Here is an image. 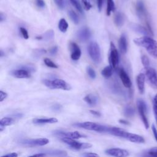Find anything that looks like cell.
Wrapping results in <instances>:
<instances>
[{"label": "cell", "mask_w": 157, "mask_h": 157, "mask_svg": "<svg viewBox=\"0 0 157 157\" xmlns=\"http://www.w3.org/2000/svg\"><path fill=\"white\" fill-rule=\"evenodd\" d=\"M134 42L138 46L144 47L153 58L157 59V41L148 36H144L134 39Z\"/></svg>", "instance_id": "6da1fadb"}, {"label": "cell", "mask_w": 157, "mask_h": 157, "mask_svg": "<svg viewBox=\"0 0 157 157\" xmlns=\"http://www.w3.org/2000/svg\"><path fill=\"white\" fill-rule=\"evenodd\" d=\"M43 83L47 87L50 89H60L63 90H70L71 89L70 85L62 79H45L43 80Z\"/></svg>", "instance_id": "7a4b0ae2"}, {"label": "cell", "mask_w": 157, "mask_h": 157, "mask_svg": "<svg viewBox=\"0 0 157 157\" xmlns=\"http://www.w3.org/2000/svg\"><path fill=\"white\" fill-rule=\"evenodd\" d=\"M73 126L77 128H80L90 130V131H94L98 132H105L107 128V126H106L102 125L94 122H90V121L76 123L73 124Z\"/></svg>", "instance_id": "3957f363"}, {"label": "cell", "mask_w": 157, "mask_h": 157, "mask_svg": "<svg viewBox=\"0 0 157 157\" xmlns=\"http://www.w3.org/2000/svg\"><path fill=\"white\" fill-rule=\"evenodd\" d=\"M88 52L91 59L96 63L101 61V53L99 45L96 42H91L88 46Z\"/></svg>", "instance_id": "277c9868"}, {"label": "cell", "mask_w": 157, "mask_h": 157, "mask_svg": "<svg viewBox=\"0 0 157 157\" xmlns=\"http://www.w3.org/2000/svg\"><path fill=\"white\" fill-rule=\"evenodd\" d=\"M61 140L68 145L71 148L74 150H82V149H87L92 147V145L89 143H81L69 137H61Z\"/></svg>", "instance_id": "5b68a950"}, {"label": "cell", "mask_w": 157, "mask_h": 157, "mask_svg": "<svg viewBox=\"0 0 157 157\" xmlns=\"http://www.w3.org/2000/svg\"><path fill=\"white\" fill-rule=\"evenodd\" d=\"M137 106L139 114L146 129L149 128V123L147 117V105L142 99H138L137 101Z\"/></svg>", "instance_id": "8992f818"}, {"label": "cell", "mask_w": 157, "mask_h": 157, "mask_svg": "<svg viewBox=\"0 0 157 157\" xmlns=\"http://www.w3.org/2000/svg\"><path fill=\"white\" fill-rule=\"evenodd\" d=\"M49 140L47 138H39L35 139H22L20 144L25 147H33L36 146H44L47 145Z\"/></svg>", "instance_id": "52a82bcc"}, {"label": "cell", "mask_w": 157, "mask_h": 157, "mask_svg": "<svg viewBox=\"0 0 157 157\" xmlns=\"http://www.w3.org/2000/svg\"><path fill=\"white\" fill-rule=\"evenodd\" d=\"M145 77L148 83L154 88L157 89V72L151 67L145 69Z\"/></svg>", "instance_id": "ba28073f"}, {"label": "cell", "mask_w": 157, "mask_h": 157, "mask_svg": "<svg viewBox=\"0 0 157 157\" xmlns=\"http://www.w3.org/2000/svg\"><path fill=\"white\" fill-rule=\"evenodd\" d=\"M54 134L56 136H59L61 137H69L73 139H78L80 138L86 137L85 135L82 134L78 131L66 132L62 131H54Z\"/></svg>", "instance_id": "9c48e42d"}, {"label": "cell", "mask_w": 157, "mask_h": 157, "mask_svg": "<svg viewBox=\"0 0 157 157\" xmlns=\"http://www.w3.org/2000/svg\"><path fill=\"white\" fill-rule=\"evenodd\" d=\"M109 61L110 66L113 68H115L119 61V56L117 48L115 47L113 43L110 44V53L109 56Z\"/></svg>", "instance_id": "30bf717a"}, {"label": "cell", "mask_w": 157, "mask_h": 157, "mask_svg": "<svg viewBox=\"0 0 157 157\" xmlns=\"http://www.w3.org/2000/svg\"><path fill=\"white\" fill-rule=\"evenodd\" d=\"M105 154L113 157H127L129 156V152L124 149L113 148H109L105 151Z\"/></svg>", "instance_id": "8fae6325"}, {"label": "cell", "mask_w": 157, "mask_h": 157, "mask_svg": "<svg viewBox=\"0 0 157 157\" xmlns=\"http://www.w3.org/2000/svg\"><path fill=\"white\" fill-rule=\"evenodd\" d=\"M122 138L126 139L128 140L129 141L134 143H138V144H142L145 142L144 138L138 134L130 133L126 131H124V132L123 134Z\"/></svg>", "instance_id": "7c38bea8"}, {"label": "cell", "mask_w": 157, "mask_h": 157, "mask_svg": "<svg viewBox=\"0 0 157 157\" xmlns=\"http://www.w3.org/2000/svg\"><path fill=\"white\" fill-rule=\"evenodd\" d=\"M91 31L90 29L87 27H83L79 29L77 33V37L78 40L81 42L87 41L91 37Z\"/></svg>", "instance_id": "4fadbf2b"}, {"label": "cell", "mask_w": 157, "mask_h": 157, "mask_svg": "<svg viewBox=\"0 0 157 157\" xmlns=\"http://www.w3.org/2000/svg\"><path fill=\"white\" fill-rule=\"evenodd\" d=\"M11 75L18 78H28L30 77L29 71L25 69H19L12 71L10 72Z\"/></svg>", "instance_id": "5bb4252c"}, {"label": "cell", "mask_w": 157, "mask_h": 157, "mask_svg": "<svg viewBox=\"0 0 157 157\" xmlns=\"http://www.w3.org/2000/svg\"><path fill=\"white\" fill-rule=\"evenodd\" d=\"M70 48L71 51V58L73 60H78L81 56V50L77 44L71 42L70 44Z\"/></svg>", "instance_id": "9a60e30c"}, {"label": "cell", "mask_w": 157, "mask_h": 157, "mask_svg": "<svg viewBox=\"0 0 157 157\" xmlns=\"http://www.w3.org/2000/svg\"><path fill=\"white\" fill-rule=\"evenodd\" d=\"M119 76H120V78L122 83H123V85L126 88H129L131 87L132 83H131V79L129 77L127 73L126 72V71L122 68L120 69V70H119Z\"/></svg>", "instance_id": "2e32d148"}, {"label": "cell", "mask_w": 157, "mask_h": 157, "mask_svg": "<svg viewBox=\"0 0 157 157\" xmlns=\"http://www.w3.org/2000/svg\"><path fill=\"white\" fill-rule=\"evenodd\" d=\"M136 10L139 18H142L146 17V9L142 0H137L136 4Z\"/></svg>", "instance_id": "e0dca14e"}, {"label": "cell", "mask_w": 157, "mask_h": 157, "mask_svg": "<svg viewBox=\"0 0 157 157\" xmlns=\"http://www.w3.org/2000/svg\"><path fill=\"white\" fill-rule=\"evenodd\" d=\"M145 74L143 73H140L136 78L137 85L139 90V91L140 94H143L145 90Z\"/></svg>", "instance_id": "ac0fdd59"}, {"label": "cell", "mask_w": 157, "mask_h": 157, "mask_svg": "<svg viewBox=\"0 0 157 157\" xmlns=\"http://www.w3.org/2000/svg\"><path fill=\"white\" fill-rule=\"evenodd\" d=\"M47 156L52 157H65L67 156V153L65 151L60 150H49L44 151Z\"/></svg>", "instance_id": "d6986e66"}, {"label": "cell", "mask_w": 157, "mask_h": 157, "mask_svg": "<svg viewBox=\"0 0 157 157\" xmlns=\"http://www.w3.org/2000/svg\"><path fill=\"white\" fill-rule=\"evenodd\" d=\"M131 28L132 29V30H134L135 32H137L138 33L144 34V35H148L150 34V33H151L149 29H147L145 27L142 26L138 24H134L132 23L131 25Z\"/></svg>", "instance_id": "ffe728a7"}, {"label": "cell", "mask_w": 157, "mask_h": 157, "mask_svg": "<svg viewBox=\"0 0 157 157\" xmlns=\"http://www.w3.org/2000/svg\"><path fill=\"white\" fill-rule=\"evenodd\" d=\"M57 122H58V120L54 117H51L48 118H34L33 120V123L36 124L55 123Z\"/></svg>", "instance_id": "44dd1931"}, {"label": "cell", "mask_w": 157, "mask_h": 157, "mask_svg": "<svg viewBox=\"0 0 157 157\" xmlns=\"http://www.w3.org/2000/svg\"><path fill=\"white\" fill-rule=\"evenodd\" d=\"M118 45H119V48L120 52L122 53H126L127 52L128 44H127V39L125 34H123L120 36L119 39Z\"/></svg>", "instance_id": "7402d4cb"}, {"label": "cell", "mask_w": 157, "mask_h": 157, "mask_svg": "<svg viewBox=\"0 0 157 157\" xmlns=\"http://www.w3.org/2000/svg\"><path fill=\"white\" fill-rule=\"evenodd\" d=\"M83 100L90 106H94L98 103V98L96 96L89 94H87L84 98Z\"/></svg>", "instance_id": "603a6c76"}, {"label": "cell", "mask_w": 157, "mask_h": 157, "mask_svg": "<svg viewBox=\"0 0 157 157\" xmlns=\"http://www.w3.org/2000/svg\"><path fill=\"white\" fill-rule=\"evenodd\" d=\"M124 21V17L122 13L118 12H117L114 17V23L115 25L118 27L121 26Z\"/></svg>", "instance_id": "cb8c5ba5"}, {"label": "cell", "mask_w": 157, "mask_h": 157, "mask_svg": "<svg viewBox=\"0 0 157 157\" xmlns=\"http://www.w3.org/2000/svg\"><path fill=\"white\" fill-rule=\"evenodd\" d=\"M140 157H157V147H153L142 153Z\"/></svg>", "instance_id": "d4e9b609"}, {"label": "cell", "mask_w": 157, "mask_h": 157, "mask_svg": "<svg viewBox=\"0 0 157 157\" xmlns=\"http://www.w3.org/2000/svg\"><path fill=\"white\" fill-rule=\"evenodd\" d=\"M112 69L113 67L111 66H107L105 67L101 71L102 75L106 78L110 77L112 75Z\"/></svg>", "instance_id": "484cf974"}, {"label": "cell", "mask_w": 157, "mask_h": 157, "mask_svg": "<svg viewBox=\"0 0 157 157\" xmlns=\"http://www.w3.org/2000/svg\"><path fill=\"white\" fill-rule=\"evenodd\" d=\"M58 28L63 33H65L67 31L68 28V23L64 18L60 19L58 23Z\"/></svg>", "instance_id": "4316f807"}, {"label": "cell", "mask_w": 157, "mask_h": 157, "mask_svg": "<svg viewBox=\"0 0 157 157\" xmlns=\"http://www.w3.org/2000/svg\"><path fill=\"white\" fill-rule=\"evenodd\" d=\"M14 122V120L13 118L11 117H4L0 120V125L3 126H10L13 124Z\"/></svg>", "instance_id": "83f0119b"}, {"label": "cell", "mask_w": 157, "mask_h": 157, "mask_svg": "<svg viewBox=\"0 0 157 157\" xmlns=\"http://www.w3.org/2000/svg\"><path fill=\"white\" fill-rule=\"evenodd\" d=\"M107 10L106 14L107 16H109L112 11L115 9V4L113 0H107Z\"/></svg>", "instance_id": "f1b7e54d"}, {"label": "cell", "mask_w": 157, "mask_h": 157, "mask_svg": "<svg viewBox=\"0 0 157 157\" xmlns=\"http://www.w3.org/2000/svg\"><path fill=\"white\" fill-rule=\"evenodd\" d=\"M134 113H135L134 109L130 105L126 106L124 109V115L126 117H132L134 116Z\"/></svg>", "instance_id": "f546056e"}, {"label": "cell", "mask_w": 157, "mask_h": 157, "mask_svg": "<svg viewBox=\"0 0 157 157\" xmlns=\"http://www.w3.org/2000/svg\"><path fill=\"white\" fill-rule=\"evenodd\" d=\"M54 32L53 30H48L47 31H46L42 36V39L46 40V41H48V40H52L53 37H54Z\"/></svg>", "instance_id": "4dcf8cb0"}, {"label": "cell", "mask_w": 157, "mask_h": 157, "mask_svg": "<svg viewBox=\"0 0 157 157\" xmlns=\"http://www.w3.org/2000/svg\"><path fill=\"white\" fill-rule=\"evenodd\" d=\"M68 15L70 17V18L71 19V20L76 25L78 24L79 23V17L77 15V14L73 10H70L68 13Z\"/></svg>", "instance_id": "1f68e13d"}, {"label": "cell", "mask_w": 157, "mask_h": 157, "mask_svg": "<svg viewBox=\"0 0 157 157\" xmlns=\"http://www.w3.org/2000/svg\"><path fill=\"white\" fill-rule=\"evenodd\" d=\"M46 53V50L43 48H37L34 49L33 52V56L34 58H40L44 54Z\"/></svg>", "instance_id": "d6a6232c"}, {"label": "cell", "mask_w": 157, "mask_h": 157, "mask_svg": "<svg viewBox=\"0 0 157 157\" xmlns=\"http://www.w3.org/2000/svg\"><path fill=\"white\" fill-rule=\"evenodd\" d=\"M44 61V63L45 64V65L49 67H52V68H58V66L49 58H45Z\"/></svg>", "instance_id": "836d02e7"}, {"label": "cell", "mask_w": 157, "mask_h": 157, "mask_svg": "<svg viewBox=\"0 0 157 157\" xmlns=\"http://www.w3.org/2000/svg\"><path fill=\"white\" fill-rule=\"evenodd\" d=\"M70 1L78 12H80V13L82 12V8L80 5L79 0H70Z\"/></svg>", "instance_id": "e575fe53"}, {"label": "cell", "mask_w": 157, "mask_h": 157, "mask_svg": "<svg viewBox=\"0 0 157 157\" xmlns=\"http://www.w3.org/2000/svg\"><path fill=\"white\" fill-rule=\"evenodd\" d=\"M141 61H142V64L144 66L145 69L148 68V67H149V65H150L149 59H148V58L146 55H142V56Z\"/></svg>", "instance_id": "d590c367"}, {"label": "cell", "mask_w": 157, "mask_h": 157, "mask_svg": "<svg viewBox=\"0 0 157 157\" xmlns=\"http://www.w3.org/2000/svg\"><path fill=\"white\" fill-rule=\"evenodd\" d=\"M86 72L91 78L94 79L96 78V72L94 70L93 68H91L90 66H88L86 67Z\"/></svg>", "instance_id": "8d00e7d4"}, {"label": "cell", "mask_w": 157, "mask_h": 157, "mask_svg": "<svg viewBox=\"0 0 157 157\" xmlns=\"http://www.w3.org/2000/svg\"><path fill=\"white\" fill-rule=\"evenodd\" d=\"M82 1L84 5V7L86 10H89L92 7L91 0H82Z\"/></svg>", "instance_id": "74e56055"}, {"label": "cell", "mask_w": 157, "mask_h": 157, "mask_svg": "<svg viewBox=\"0 0 157 157\" xmlns=\"http://www.w3.org/2000/svg\"><path fill=\"white\" fill-rule=\"evenodd\" d=\"M20 33H21V35H22V36L23 37L24 39H28L29 38L28 33L27 30L25 28L20 27Z\"/></svg>", "instance_id": "f35d334b"}, {"label": "cell", "mask_w": 157, "mask_h": 157, "mask_svg": "<svg viewBox=\"0 0 157 157\" xmlns=\"http://www.w3.org/2000/svg\"><path fill=\"white\" fill-rule=\"evenodd\" d=\"M82 157H99V156L94 153H84L82 155Z\"/></svg>", "instance_id": "ab89813d"}, {"label": "cell", "mask_w": 157, "mask_h": 157, "mask_svg": "<svg viewBox=\"0 0 157 157\" xmlns=\"http://www.w3.org/2000/svg\"><path fill=\"white\" fill-rule=\"evenodd\" d=\"M55 4L56 6L61 9H63L64 8V1L63 0H54Z\"/></svg>", "instance_id": "60d3db41"}, {"label": "cell", "mask_w": 157, "mask_h": 157, "mask_svg": "<svg viewBox=\"0 0 157 157\" xmlns=\"http://www.w3.org/2000/svg\"><path fill=\"white\" fill-rule=\"evenodd\" d=\"M36 3L39 7L43 8L45 7V1L44 0H36Z\"/></svg>", "instance_id": "b9f144b4"}, {"label": "cell", "mask_w": 157, "mask_h": 157, "mask_svg": "<svg viewBox=\"0 0 157 157\" xmlns=\"http://www.w3.org/2000/svg\"><path fill=\"white\" fill-rule=\"evenodd\" d=\"M7 97V94L3 91H0V101H3Z\"/></svg>", "instance_id": "7bdbcfd3"}, {"label": "cell", "mask_w": 157, "mask_h": 157, "mask_svg": "<svg viewBox=\"0 0 157 157\" xmlns=\"http://www.w3.org/2000/svg\"><path fill=\"white\" fill-rule=\"evenodd\" d=\"M52 109L53 111H55V112H59L61 109V105L58 104H54L52 107Z\"/></svg>", "instance_id": "ee69618b"}, {"label": "cell", "mask_w": 157, "mask_h": 157, "mask_svg": "<svg viewBox=\"0 0 157 157\" xmlns=\"http://www.w3.org/2000/svg\"><path fill=\"white\" fill-rule=\"evenodd\" d=\"M151 130H152V132L153 134V136L157 142V129L153 124L151 125Z\"/></svg>", "instance_id": "f6af8a7d"}, {"label": "cell", "mask_w": 157, "mask_h": 157, "mask_svg": "<svg viewBox=\"0 0 157 157\" xmlns=\"http://www.w3.org/2000/svg\"><path fill=\"white\" fill-rule=\"evenodd\" d=\"M46 156H47V155L45 153H36L33 155L29 156L28 157H45Z\"/></svg>", "instance_id": "bcb514c9"}, {"label": "cell", "mask_w": 157, "mask_h": 157, "mask_svg": "<svg viewBox=\"0 0 157 157\" xmlns=\"http://www.w3.org/2000/svg\"><path fill=\"white\" fill-rule=\"evenodd\" d=\"M97 1V6H98V8L99 11L100 12L102 9V4H103V0H96Z\"/></svg>", "instance_id": "7dc6e473"}, {"label": "cell", "mask_w": 157, "mask_h": 157, "mask_svg": "<svg viewBox=\"0 0 157 157\" xmlns=\"http://www.w3.org/2000/svg\"><path fill=\"white\" fill-rule=\"evenodd\" d=\"M58 51V47L56 46H55V47H53L52 48H50V53L51 55H55L56 53Z\"/></svg>", "instance_id": "c3c4849f"}, {"label": "cell", "mask_w": 157, "mask_h": 157, "mask_svg": "<svg viewBox=\"0 0 157 157\" xmlns=\"http://www.w3.org/2000/svg\"><path fill=\"white\" fill-rule=\"evenodd\" d=\"M1 157H18V154L17 153H11L10 154H7L4 156H2Z\"/></svg>", "instance_id": "681fc988"}, {"label": "cell", "mask_w": 157, "mask_h": 157, "mask_svg": "<svg viewBox=\"0 0 157 157\" xmlns=\"http://www.w3.org/2000/svg\"><path fill=\"white\" fill-rule=\"evenodd\" d=\"M90 112L92 115H94V116H96V117H100V116L101 115V113L99 112H98V111H96V110H90Z\"/></svg>", "instance_id": "f907efd6"}, {"label": "cell", "mask_w": 157, "mask_h": 157, "mask_svg": "<svg viewBox=\"0 0 157 157\" xmlns=\"http://www.w3.org/2000/svg\"><path fill=\"white\" fill-rule=\"evenodd\" d=\"M153 109L157 110V94L155 96L153 99Z\"/></svg>", "instance_id": "816d5d0a"}, {"label": "cell", "mask_w": 157, "mask_h": 157, "mask_svg": "<svg viewBox=\"0 0 157 157\" xmlns=\"http://www.w3.org/2000/svg\"><path fill=\"white\" fill-rule=\"evenodd\" d=\"M119 122H120L121 124H125V125H129V124H130V123H129L128 121H126V120H124V119H120V120H119Z\"/></svg>", "instance_id": "f5cc1de1"}, {"label": "cell", "mask_w": 157, "mask_h": 157, "mask_svg": "<svg viewBox=\"0 0 157 157\" xmlns=\"http://www.w3.org/2000/svg\"><path fill=\"white\" fill-rule=\"evenodd\" d=\"M5 18H6L5 15H4L2 12H1V13H0V21H1V22H2L5 20Z\"/></svg>", "instance_id": "db71d44e"}, {"label": "cell", "mask_w": 157, "mask_h": 157, "mask_svg": "<svg viewBox=\"0 0 157 157\" xmlns=\"http://www.w3.org/2000/svg\"><path fill=\"white\" fill-rule=\"evenodd\" d=\"M13 116L15 117H17V118H21V117L23 116V114H22V113H16V114L13 115Z\"/></svg>", "instance_id": "11a10c76"}, {"label": "cell", "mask_w": 157, "mask_h": 157, "mask_svg": "<svg viewBox=\"0 0 157 157\" xmlns=\"http://www.w3.org/2000/svg\"><path fill=\"white\" fill-rule=\"evenodd\" d=\"M153 111H154V114H155V119H156V123H157V110L153 109Z\"/></svg>", "instance_id": "9f6ffc18"}, {"label": "cell", "mask_w": 157, "mask_h": 157, "mask_svg": "<svg viewBox=\"0 0 157 157\" xmlns=\"http://www.w3.org/2000/svg\"><path fill=\"white\" fill-rule=\"evenodd\" d=\"M1 56L2 57V56H3V52L1 50Z\"/></svg>", "instance_id": "6f0895ef"}]
</instances>
